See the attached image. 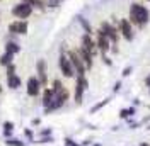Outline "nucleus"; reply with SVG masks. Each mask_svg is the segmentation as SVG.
I'll list each match as a JSON object with an SVG mask.
<instances>
[{
  "mask_svg": "<svg viewBox=\"0 0 150 146\" xmlns=\"http://www.w3.org/2000/svg\"><path fill=\"white\" fill-rule=\"evenodd\" d=\"M128 19L133 26L137 27H145L147 24L150 22V10L142 5L138 2H133L130 5V14H128Z\"/></svg>",
  "mask_w": 150,
  "mask_h": 146,
  "instance_id": "nucleus-1",
  "label": "nucleus"
},
{
  "mask_svg": "<svg viewBox=\"0 0 150 146\" xmlns=\"http://www.w3.org/2000/svg\"><path fill=\"white\" fill-rule=\"evenodd\" d=\"M33 5L29 4V2H17V4H14L12 5V9H10V14H12V17L19 19V20H26L33 15Z\"/></svg>",
  "mask_w": 150,
  "mask_h": 146,
  "instance_id": "nucleus-2",
  "label": "nucleus"
},
{
  "mask_svg": "<svg viewBox=\"0 0 150 146\" xmlns=\"http://www.w3.org/2000/svg\"><path fill=\"white\" fill-rule=\"evenodd\" d=\"M70 99V92L67 90V87L63 88L62 92H58V93H55V99H53V102L48 105V107H45V114H51V112H56V110H60L63 105L67 104V100Z\"/></svg>",
  "mask_w": 150,
  "mask_h": 146,
  "instance_id": "nucleus-3",
  "label": "nucleus"
},
{
  "mask_svg": "<svg viewBox=\"0 0 150 146\" xmlns=\"http://www.w3.org/2000/svg\"><path fill=\"white\" fill-rule=\"evenodd\" d=\"M89 88V80L87 77H75V88H74V100L77 105L84 102V93Z\"/></svg>",
  "mask_w": 150,
  "mask_h": 146,
  "instance_id": "nucleus-4",
  "label": "nucleus"
},
{
  "mask_svg": "<svg viewBox=\"0 0 150 146\" xmlns=\"http://www.w3.org/2000/svg\"><path fill=\"white\" fill-rule=\"evenodd\" d=\"M67 56H68V60L74 65L75 75H77V77H85L87 68H85V65H84V61H82L80 55L77 53V49H67Z\"/></svg>",
  "mask_w": 150,
  "mask_h": 146,
  "instance_id": "nucleus-5",
  "label": "nucleus"
},
{
  "mask_svg": "<svg viewBox=\"0 0 150 146\" xmlns=\"http://www.w3.org/2000/svg\"><path fill=\"white\" fill-rule=\"evenodd\" d=\"M58 68H60V73L65 77V78H75V70H74V65L72 61L68 60L67 53H60L58 56Z\"/></svg>",
  "mask_w": 150,
  "mask_h": 146,
  "instance_id": "nucleus-6",
  "label": "nucleus"
},
{
  "mask_svg": "<svg viewBox=\"0 0 150 146\" xmlns=\"http://www.w3.org/2000/svg\"><path fill=\"white\" fill-rule=\"evenodd\" d=\"M118 31H120V34L125 41H128L131 43L133 39H135V31H133V24L130 22V19L128 17H123L120 19V22H118Z\"/></svg>",
  "mask_w": 150,
  "mask_h": 146,
  "instance_id": "nucleus-7",
  "label": "nucleus"
},
{
  "mask_svg": "<svg viewBox=\"0 0 150 146\" xmlns=\"http://www.w3.org/2000/svg\"><path fill=\"white\" fill-rule=\"evenodd\" d=\"M7 31H9V34H12V36H26L28 31H29V24H28V20H19V19H16V20L9 22Z\"/></svg>",
  "mask_w": 150,
  "mask_h": 146,
  "instance_id": "nucleus-8",
  "label": "nucleus"
},
{
  "mask_svg": "<svg viewBox=\"0 0 150 146\" xmlns=\"http://www.w3.org/2000/svg\"><path fill=\"white\" fill-rule=\"evenodd\" d=\"M99 29H101L108 37H109L111 44H118V41H120V37H121L120 31H118V26H112L109 20H104V22H101V27H99Z\"/></svg>",
  "mask_w": 150,
  "mask_h": 146,
  "instance_id": "nucleus-9",
  "label": "nucleus"
},
{
  "mask_svg": "<svg viewBox=\"0 0 150 146\" xmlns=\"http://www.w3.org/2000/svg\"><path fill=\"white\" fill-rule=\"evenodd\" d=\"M94 34H96V44H97V51H99L101 55H108V53L111 51V41H109V37L106 36L101 29H97Z\"/></svg>",
  "mask_w": 150,
  "mask_h": 146,
  "instance_id": "nucleus-10",
  "label": "nucleus"
},
{
  "mask_svg": "<svg viewBox=\"0 0 150 146\" xmlns=\"http://www.w3.org/2000/svg\"><path fill=\"white\" fill-rule=\"evenodd\" d=\"M41 92H43V85H41V82L38 80V77H36V75L29 77L28 83H26V93H28L29 97L36 99V97L41 95Z\"/></svg>",
  "mask_w": 150,
  "mask_h": 146,
  "instance_id": "nucleus-11",
  "label": "nucleus"
},
{
  "mask_svg": "<svg viewBox=\"0 0 150 146\" xmlns=\"http://www.w3.org/2000/svg\"><path fill=\"white\" fill-rule=\"evenodd\" d=\"M36 77L41 82L43 88H46L48 87V63L45 58H39L36 61Z\"/></svg>",
  "mask_w": 150,
  "mask_h": 146,
  "instance_id": "nucleus-12",
  "label": "nucleus"
},
{
  "mask_svg": "<svg viewBox=\"0 0 150 146\" xmlns=\"http://www.w3.org/2000/svg\"><path fill=\"white\" fill-rule=\"evenodd\" d=\"M80 46L85 48L92 56H96L99 53V51H97V44H96V39H94V36H91V34H82V37H80Z\"/></svg>",
  "mask_w": 150,
  "mask_h": 146,
  "instance_id": "nucleus-13",
  "label": "nucleus"
},
{
  "mask_svg": "<svg viewBox=\"0 0 150 146\" xmlns=\"http://www.w3.org/2000/svg\"><path fill=\"white\" fill-rule=\"evenodd\" d=\"M77 53L80 55V58H82V61H84L85 65V68H87V72L89 70H92V66H94V56L85 49V48H82V46H79L77 48Z\"/></svg>",
  "mask_w": 150,
  "mask_h": 146,
  "instance_id": "nucleus-14",
  "label": "nucleus"
},
{
  "mask_svg": "<svg viewBox=\"0 0 150 146\" xmlns=\"http://www.w3.org/2000/svg\"><path fill=\"white\" fill-rule=\"evenodd\" d=\"M21 49H22L21 44H19L17 41H14V39H7L5 44H4V51H5V53H10V55H14V56L19 55Z\"/></svg>",
  "mask_w": 150,
  "mask_h": 146,
  "instance_id": "nucleus-15",
  "label": "nucleus"
},
{
  "mask_svg": "<svg viewBox=\"0 0 150 146\" xmlns=\"http://www.w3.org/2000/svg\"><path fill=\"white\" fill-rule=\"evenodd\" d=\"M53 99H55V92L51 90L50 87L43 88V97H41V104H43V107H48V105L53 102Z\"/></svg>",
  "mask_w": 150,
  "mask_h": 146,
  "instance_id": "nucleus-16",
  "label": "nucleus"
},
{
  "mask_svg": "<svg viewBox=\"0 0 150 146\" xmlns=\"http://www.w3.org/2000/svg\"><path fill=\"white\" fill-rule=\"evenodd\" d=\"M21 85H22V80H21V77H19L17 73L7 77V87H9L10 90H17V88H21Z\"/></svg>",
  "mask_w": 150,
  "mask_h": 146,
  "instance_id": "nucleus-17",
  "label": "nucleus"
},
{
  "mask_svg": "<svg viewBox=\"0 0 150 146\" xmlns=\"http://www.w3.org/2000/svg\"><path fill=\"white\" fill-rule=\"evenodd\" d=\"M79 24L82 26V29H84V34H91V36H94V31H92V26L89 24V20L85 17H82V15H79Z\"/></svg>",
  "mask_w": 150,
  "mask_h": 146,
  "instance_id": "nucleus-18",
  "label": "nucleus"
},
{
  "mask_svg": "<svg viewBox=\"0 0 150 146\" xmlns=\"http://www.w3.org/2000/svg\"><path fill=\"white\" fill-rule=\"evenodd\" d=\"M12 63H14V55H10V53H5V51H4V53L0 55V66L5 68V66H9V65H12Z\"/></svg>",
  "mask_w": 150,
  "mask_h": 146,
  "instance_id": "nucleus-19",
  "label": "nucleus"
},
{
  "mask_svg": "<svg viewBox=\"0 0 150 146\" xmlns=\"http://www.w3.org/2000/svg\"><path fill=\"white\" fill-rule=\"evenodd\" d=\"M2 128H4V129H2L4 136H5V138H10L12 134H14V128H16V126H14V122H12V121H5Z\"/></svg>",
  "mask_w": 150,
  "mask_h": 146,
  "instance_id": "nucleus-20",
  "label": "nucleus"
},
{
  "mask_svg": "<svg viewBox=\"0 0 150 146\" xmlns=\"http://www.w3.org/2000/svg\"><path fill=\"white\" fill-rule=\"evenodd\" d=\"M5 146H26V143L22 141V139H19V138H5Z\"/></svg>",
  "mask_w": 150,
  "mask_h": 146,
  "instance_id": "nucleus-21",
  "label": "nucleus"
},
{
  "mask_svg": "<svg viewBox=\"0 0 150 146\" xmlns=\"http://www.w3.org/2000/svg\"><path fill=\"white\" fill-rule=\"evenodd\" d=\"M50 88L55 92V93H58V92H62L63 88H65V85H63V82H62L60 78H55V80L51 82V87H50Z\"/></svg>",
  "mask_w": 150,
  "mask_h": 146,
  "instance_id": "nucleus-22",
  "label": "nucleus"
},
{
  "mask_svg": "<svg viewBox=\"0 0 150 146\" xmlns=\"http://www.w3.org/2000/svg\"><path fill=\"white\" fill-rule=\"evenodd\" d=\"M109 100H111V99H109V97H106L104 100L97 102L96 105H92V107H91V114H94V112H97V110H101V109L104 107V105H108V104H109Z\"/></svg>",
  "mask_w": 150,
  "mask_h": 146,
  "instance_id": "nucleus-23",
  "label": "nucleus"
},
{
  "mask_svg": "<svg viewBox=\"0 0 150 146\" xmlns=\"http://www.w3.org/2000/svg\"><path fill=\"white\" fill-rule=\"evenodd\" d=\"M29 4L33 5V9H38V10H45V9H46V4H45V0H31Z\"/></svg>",
  "mask_w": 150,
  "mask_h": 146,
  "instance_id": "nucleus-24",
  "label": "nucleus"
},
{
  "mask_svg": "<svg viewBox=\"0 0 150 146\" xmlns=\"http://www.w3.org/2000/svg\"><path fill=\"white\" fill-rule=\"evenodd\" d=\"M133 114H135V107H130V109H121V110H120V117H121V119L130 117V116H133Z\"/></svg>",
  "mask_w": 150,
  "mask_h": 146,
  "instance_id": "nucleus-25",
  "label": "nucleus"
},
{
  "mask_svg": "<svg viewBox=\"0 0 150 146\" xmlns=\"http://www.w3.org/2000/svg\"><path fill=\"white\" fill-rule=\"evenodd\" d=\"M16 72H17V66H16V63H12V65H9V66H5V77L16 75Z\"/></svg>",
  "mask_w": 150,
  "mask_h": 146,
  "instance_id": "nucleus-26",
  "label": "nucleus"
},
{
  "mask_svg": "<svg viewBox=\"0 0 150 146\" xmlns=\"http://www.w3.org/2000/svg\"><path fill=\"white\" fill-rule=\"evenodd\" d=\"M45 4H46L48 9H56L60 5V2H56V0H45Z\"/></svg>",
  "mask_w": 150,
  "mask_h": 146,
  "instance_id": "nucleus-27",
  "label": "nucleus"
},
{
  "mask_svg": "<svg viewBox=\"0 0 150 146\" xmlns=\"http://www.w3.org/2000/svg\"><path fill=\"white\" fill-rule=\"evenodd\" d=\"M24 136L28 138V141H31V143H34V133H33L31 129H24Z\"/></svg>",
  "mask_w": 150,
  "mask_h": 146,
  "instance_id": "nucleus-28",
  "label": "nucleus"
},
{
  "mask_svg": "<svg viewBox=\"0 0 150 146\" xmlns=\"http://www.w3.org/2000/svg\"><path fill=\"white\" fill-rule=\"evenodd\" d=\"M51 141H53V136H43V138H39V141H36V143H39V145H48Z\"/></svg>",
  "mask_w": 150,
  "mask_h": 146,
  "instance_id": "nucleus-29",
  "label": "nucleus"
},
{
  "mask_svg": "<svg viewBox=\"0 0 150 146\" xmlns=\"http://www.w3.org/2000/svg\"><path fill=\"white\" fill-rule=\"evenodd\" d=\"M43 136H51V129L50 128L41 129V131H39V138H43Z\"/></svg>",
  "mask_w": 150,
  "mask_h": 146,
  "instance_id": "nucleus-30",
  "label": "nucleus"
},
{
  "mask_svg": "<svg viewBox=\"0 0 150 146\" xmlns=\"http://www.w3.org/2000/svg\"><path fill=\"white\" fill-rule=\"evenodd\" d=\"M101 58H103L104 65H108V66H111V65H112V60H109V56H108V55H101Z\"/></svg>",
  "mask_w": 150,
  "mask_h": 146,
  "instance_id": "nucleus-31",
  "label": "nucleus"
},
{
  "mask_svg": "<svg viewBox=\"0 0 150 146\" xmlns=\"http://www.w3.org/2000/svg\"><path fill=\"white\" fill-rule=\"evenodd\" d=\"M131 70H133L131 66H126V68H123L121 75H123V77H128V75H130V73H131Z\"/></svg>",
  "mask_w": 150,
  "mask_h": 146,
  "instance_id": "nucleus-32",
  "label": "nucleus"
},
{
  "mask_svg": "<svg viewBox=\"0 0 150 146\" xmlns=\"http://www.w3.org/2000/svg\"><path fill=\"white\" fill-rule=\"evenodd\" d=\"M120 88H121V82H116L114 83V87H112V92L116 93V92H120Z\"/></svg>",
  "mask_w": 150,
  "mask_h": 146,
  "instance_id": "nucleus-33",
  "label": "nucleus"
},
{
  "mask_svg": "<svg viewBox=\"0 0 150 146\" xmlns=\"http://www.w3.org/2000/svg\"><path fill=\"white\" fill-rule=\"evenodd\" d=\"M39 124H41V119L39 117H34L33 121H31V126H39Z\"/></svg>",
  "mask_w": 150,
  "mask_h": 146,
  "instance_id": "nucleus-34",
  "label": "nucleus"
},
{
  "mask_svg": "<svg viewBox=\"0 0 150 146\" xmlns=\"http://www.w3.org/2000/svg\"><path fill=\"white\" fill-rule=\"evenodd\" d=\"M63 143H65V146H72L75 141L72 139V138H65V141H63Z\"/></svg>",
  "mask_w": 150,
  "mask_h": 146,
  "instance_id": "nucleus-35",
  "label": "nucleus"
},
{
  "mask_svg": "<svg viewBox=\"0 0 150 146\" xmlns=\"http://www.w3.org/2000/svg\"><path fill=\"white\" fill-rule=\"evenodd\" d=\"M145 85H147V87H150V73H149V77L145 78Z\"/></svg>",
  "mask_w": 150,
  "mask_h": 146,
  "instance_id": "nucleus-36",
  "label": "nucleus"
},
{
  "mask_svg": "<svg viewBox=\"0 0 150 146\" xmlns=\"http://www.w3.org/2000/svg\"><path fill=\"white\" fill-rule=\"evenodd\" d=\"M140 146H150V145L147 143V141H143V143H140Z\"/></svg>",
  "mask_w": 150,
  "mask_h": 146,
  "instance_id": "nucleus-37",
  "label": "nucleus"
},
{
  "mask_svg": "<svg viewBox=\"0 0 150 146\" xmlns=\"http://www.w3.org/2000/svg\"><path fill=\"white\" fill-rule=\"evenodd\" d=\"M2 92H4V87H2V83H0V93H2Z\"/></svg>",
  "mask_w": 150,
  "mask_h": 146,
  "instance_id": "nucleus-38",
  "label": "nucleus"
},
{
  "mask_svg": "<svg viewBox=\"0 0 150 146\" xmlns=\"http://www.w3.org/2000/svg\"><path fill=\"white\" fill-rule=\"evenodd\" d=\"M72 146H82V145H79V143H74V145H72Z\"/></svg>",
  "mask_w": 150,
  "mask_h": 146,
  "instance_id": "nucleus-39",
  "label": "nucleus"
},
{
  "mask_svg": "<svg viewBox=\"0 0 150 146\" xmlns=\"http://www.w3.org/2000/svg\"><path fill=\"white\" fill-rule=\"evenodd\" d=\"M19 2H31V0H19Z\"/></svg>",
  "mask_w": 150,
  "mask_h": 146,
  "instance_id": "nucleus-40",
  "label": "nucleus"
},
{
  "mask_svg": "<svg viewBox=\"0 0 150 146\" xmlns=\"http://www.w3.org/2000/svg\"><path fill=\"white\" fill-rule=\"evenodd\" d=\"M56 2H60V4H62V2H63V0H56Z\"/></svg>",
  "mask_w": 150,
  "mask_h": 146,
  "instance_id": "nucleus-41",
  "label": "nucleus"
},
{
  "mask_svg": "<svg viewBox=\"0 0 150 146\" xmlns=\"http://www.w3.org/2000/svg\"><path fill=\"white\" fill-rule=\"evenodd\" d=\"M92 146H101V145H92Z\"/></svg>",
  "mask_w": 150,
  "mask_h": 146,
  "instance_id": "nucleus-42",
  "label": "nucleus"
},
{
  "mask_svg": "<svg viewBox=\"0 0 150 146\" xmlns=\"http://www.w3.org/2000/svg\"><path fill=\"white\" fill-rule=\"evenodd\" d=\"M147 129H150V124H149V128H147Z\"/></svg>",
  "mask_w": 150,
  "mask_h": 146,
  "instance_id": "nucleus-43",
  "label": "nucleus"
},
{
  "mask_svg": "<svg viewBox=\"0 0 150 146\" xmlns=\"http://www.w3.org/2000/svg\"><path fill=\"white\" fill-rule=\"evenodd\" d=\"M149 93H150V87H149Z\"/></svg>",
  "mask_w": 150,
  "mask_h": 146,
  "instance_id": "nucleus-44",
  "label": "nucleus"
},
{
  "mask_svg": "<svg viewBox=\"0 0 150 146\" xmlns=\"http://www.w3.org/2000/svg\"><path fill=\"white\" fill-rule=\"evenodd\" d=\"M147 2H150V0H147Z\"/></svg>",
  "mask_w": 150,
  "mask_h": 146,
  "instance_id": "nucleus-45",
  "label": "nucleus"
}]
</instances>
